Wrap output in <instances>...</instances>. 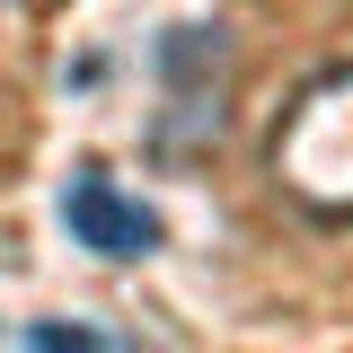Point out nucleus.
Segmentation results:
<instances>
[{"instance_id": "f257e3e1", "label": "nucleus", "mask_w": 353, "mask_h": 353, "mask_svg": "<svg viewBox=\"0 0 353 353\" xmlns=\"http://www.w3.org/2000/svg\"><path fill=\"white\" fill-rule=\"evenodd\" d=\"M265 176L318 230L353 221V62H327L292 88V106L265 132Z\"/></svg>"}, {"instance_id": "f03ea898", "label": "nucleus", "mask_w": 353, "mask_h": 353, "mask_svg": "<svg viewBox=\"0 0 353 353\" xmlns=\"http://www.w3.org/2000/svg\"><path fill=\"white\" fill-rule=\"evenodd\" d=\"M62 230H71V248H88V256H106V265H141V256H159V212L141 203V194H124L115 176L97 168H71V185H62Z\"/></svg>"}, {"instance_id": "7ed1b4c3", "label": "nucleus", "mask_w": 353, "mask_h": 353, "mask_svg": "<svg viewBox=\"0 0 353 353\" xmlns=\"http://www.w3.org/2000/svg\"><path fill=\"white\" fill-rule=\"evenodd\" d=\"M18 345H44V353H62V345H80V353H124L132 336H115V327H53V318H44V327H27Z\"/></svg>"}]
</instances>
